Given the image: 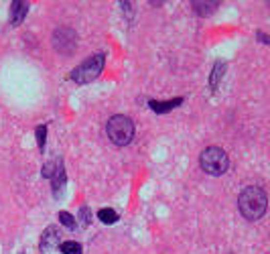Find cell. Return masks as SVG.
<instances>
[{"label":"cell","instance_id":"52a82bcc","mask_svg":"<svg viewBox=\"0 0 270 254\" xmlns=\"http://www.w3.org/2000/svg\"><path fill=\"white\" fill-rule=\"evenodd\" d=\"M26 12H29V4L22 2V0H15V2H10V23L12 24H21L22 19L26 17Z\"/></svg>","mask_w":270,"mask_h":254},{"label":"cell","instance_id":"7a4b0ae2","mask_svg":"<svg viewBox=\"0 0 270 254\" xmlns=\"http://www.w3.org/2000/svg\"><path fill=\"white\" fill-rule=\"evenodd\" d=\"M106 135L114 144L126 146L134 139V122L124 114H116V116H112L110 120H108Z\"/></svg>","mask_w":270,"mask_h":254},{"label":"cell","instance_id":"2e32d148","mask_svg":"<svg viewBox=\"0 0 270 254\" xmlns=\"http://www.w3.org/2000/svg\"><path fill=\"white\" fill-rule=\"evenodd\" d=\"M37 142H39V149H45V142H47V126H39L37 128Z\"/></svg>","mask_w":270,"mask_h":254},{"label":"cell","instance_id":"ba28073f","mask_svg":"<svg viewBox=\"0 0 270 254\" xmlns=\"http://www.w3.org/2000/svg\"><path fill=\"white\" fill-rule=\"evenodd\" d=\"M193 10L197 12L199 17H209L211 12H215L218 10V4H220V0H193Z\"/></svg>","mask_w":270,"mask_h":254},{"label":"cell","instance_id":"8992f818","mask_svg":"<svg viewBox=\"0 0 270 254\" xmlns=\"http://www.w3.org/2000/svg\"><path fill=\"white\" fill-rule=\"evenodd\" d=\"M59 246V232L55 226H49V228L43 232V238H41V250L43 252H49L53 248Z\"/></svg>","mask_w":270,"mask_h":254},{"label":"cell","instance_id":"5b68a950","mask_svg":"<svg viewBox=\"0 0 270 254\" xmlns=\"http://www.w3.org/2000/svg\"><path fill=\"white\" fill-rule=\"evenodd\" d=\"M53 47H55V51L63 53V55H71L73 49L77 47L75 31L69 29V26H59V29H55V33H53Z\"/></svg>","mask_w":270,"mask_h":254},{"label":"cell","instance_id":"4fadbf2b","mask_svg":"<svg viewBox=\"0 0 270 254\" xmlns=\"http://www.w3.org/2000/svg\"><path fill=\"white\" fill-rule=\"evenodd\" d=\"M98 218L104 222V224H116L118 222V213L114 211V209H110V208H104V209H100L98 211Z\"/></svg>","mask_w":270,"mask_h":254},{"label":"cell","instance_id":"7c38bea8","mask_svg":"<svg viewBox=\"0 0 270 254\" xmlns=\"http://www.w3.org/2000/svg\"><path fill=\"white\" fill-rule=\"evenodd\" d=\"M59 250H61L63 254H84L82 244H79V242H73V240H67V242H63V244L59 246Z\"/></svg>","mask_w":270,"mask_h":254},{"label":"cell","instance_id":"5bb4252c","mask_svg":"<svg viewBox=\"0 0 270 254\" xmlns=\"http://www.w3.org/2000/svg\"><path fill=\"white\" fill-rule=\"evenodd\" d=\"M61 165H63V163H61V161H57V159H55V161H49V163L43 167V171H41V173H43V177L51 179L53 175H55V171H57Z\"/></svg>","mask_w":270,"mask_h":254},{"label":"cell","instance_id":"8fae6325","mask_svg":"<svg viewBox=\"0 0 270 254\" xmlns=\"http://www.w3.org/2000/svg\"><path fill=\"white\" fill-rule=\"evenodd\" d=\"M224 73H225V61H218V63H215V68H213L211 77H209V84H211V88L218 86V82L224 77Z\"/></svg>","mask_w":270,"mask_h":254},{"label":"cell","instance_id":"6da1fadb","mask_svg":"<svg viewBox=\"0 0 270 254\" xmlns=\"http://www.w3.org/2000/svg\"><path fill=\"white\" fill-rule=\"evenodd\" d=\"M238 208L242 211V216L250 222H256L260 220L264 213H266V208H268V197H266V191L258 185H250L246 187L244 191L240 193L238 197Z\"/></svg>","mask_w":270,"mask_h":254},{"label":"cell","instance_id":"e0dca14e","mask_svg":"<svg viewBox=\"0 0 270 254\" xmlns=\"http://www.w3.org/2000/svg\"><path fill=\"white\" fill-rule=\"evenodd\" d=\"M79 216H82V226H88L90 224V208L84 206L82 209H79Z\"/></svg>","mask_w":270,"mask_h":254},{"label":"cell","instance_id":"277c9868","mask_svg":"<svg viewBox=\"0 0 270 254\" xmlns=\"http://www.w3.org/2000/svg\"><path fill=\"white\" fill-rule=\"evenodd\" d=\"M199 165L205 173L218 177V175H224V173L227 171L229 159H227L225 151L220 149V146H207V149L199 155Z\"/></svg>","mask_w":270,"mask_h":254},{"label":"cell","instance_id":"30bf717a","mask_svg":"<svg viewBox=\"0 0 270 254\" xmlns=\"http://www.w3.org/2000/svg\"><path fill=\"white\" fill-rule=\"evenodd\" d=\"M51 179H53V195H59V191L63 189V185H65V169H63V165L55 171V175H53Z\"/></svg>","mask_w":270,"mask_h":254},{"label":"cell","instance_id":"9c48e42d","mask_svg":"<svg viewBox=\"0 0 270 254\" xmlns=\"http://www.w3.org/2000/svg\"><path fill=\"white\" fill-rule=\"evenodd\" d=\"M183 98H175V100H165V102H157V100H151L148 102V106H151V110H155L157 114H165L173 108H177V106H181Z\"/></svg>","mask_w":270,"mask_h":254},{"label":"cell","instance_id":"3957f363","mask_svg":"<svg viewBox=\"0 0 270 254\" xmlns=\"http://www.w3.org/2000/svg\"><path fill=\"white\" fill-rule=\"evenodd\" d=\"M104 65H106V55L100 51V53H96V55H91L86 61L79 63L77 68L71 71V79H73L75 84H82V86L90 84V82H93V79L102 73Z\"/></svg>","mask_w":270,"mask_h":254},{"label":"cell","instance_id":"9a60e30c","mask_svg":"<svg viewBox=\"0 0 270 254\" xmlns=\"http://www.w3.org/2000/svg\"><path fill=\"white\" fill-rule=\"evenodd\" d=\"M57 216H59V222L65 226V228H75V218L69 211H59Z\"/></svg>","mask_w":270,"mask_h":254}]
</instances>
